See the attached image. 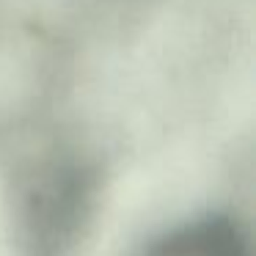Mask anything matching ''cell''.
<instances>
[{
  "label": "cell",
  "mask_w": 256,
  "mask_h": 256,
  "mask_svg": "<svg viewBox=\"0 0 256 256\" xmlns=\"http://www.w3.org/2000/svg\"><path fill=\"white\" fill-rule=\"evenodd\" d=\"M102 196L105 171L88 144L56 132L22 146L3 179V223L14 256H78Z\"/></svg>",
  "instance_id": "6da1fadb"
},
{
  "label": "cell",
  "mask_w": 256,
  "mask_h": 256,
  "mask_svg": "<svg viewBox=\"0 0 256 256\" xmlns=\"http://www.w3.org/2000/svg\"><path fill=\"white\" fill-rule=\"evenodd\" d=\"M130 256H254V237L234 210L204 206L154 228Z\"/></svg>",
  "instance_id": "7a4b0ae2"
}]
</instances>
